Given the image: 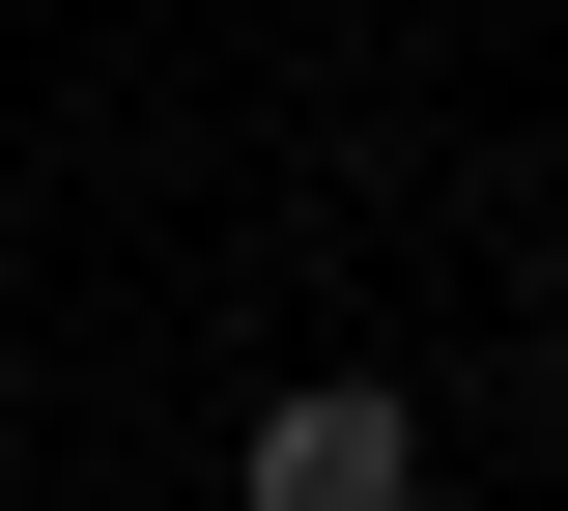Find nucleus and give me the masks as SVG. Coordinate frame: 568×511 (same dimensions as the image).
Instances as JSON below:
<instances>
[{
	"instance_id": "nucleus-1",
	"label": "nucleus",
	"mask_w": 568,
	"mask_h": 511,
	"mask_svg": "<svg viewBox=\"0 0 568 511\" xmlns=\"http://www.w3.org/2000/svg\"><path fill=\"white\" fill-rule=\"evenodd\" d=\"M227 511H426V427L369 369H284L256 427H227Z\"/></svg>"
},
{
	"instance_id": "nucleus-2",
	"label": "nucleus",
	"mask_w": 568,
	"mask_h": 511,
	"mask_svg": "<svg viewBox=\"0 0 568 511\" xmlns=\"http://www.w3.org/2000/svg\"><path fill=\"white\" fill-rule=\"evenodd\" d=\"M540 427H568V341H540Z\"/></svg>"
}]
</instances>
